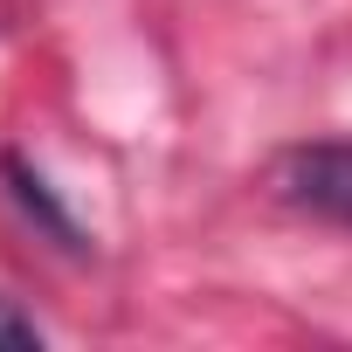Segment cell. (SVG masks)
I'll list each match as a JSON object with an SVG mask.
<instances>
[{"instance_id": "1", "label": "cell", "mask_w": 352, "mask_h": 352, "mask_svg": "<svg viewBox=\"0 0 352 352\" xmlns=\"http://www.w3.org/2000/svg\"><path fill=\"white\" fill-rule=\"evenodd\" d=\"M276 194L318 221L352 228V145H297L276 159Z\"/></svg>"}, {"instance_id": "2", "label": "cell", "mask_w": 352, "mask_h": 352, "mask_svg": "<svg viewBox=\"0 0 352 352\" xmlns=\"http://www.w3.org/2000/svg\"><path fill=\"white\" fill-rule=\"evenodd\" d=\"M0 180H8V194L21 201V214H28V221H42V228H49V235H56L63 249H90V242H83V228L69 221V208H63V201L49 194V180H42L35 166H21V159L8 152V159H0Z\"/></svg>"}, {"instance_id": "3", "label": "cell", "mask_w": 352, "mask_h": 352, "mask_svg": "<svg viewBox=\"0 0 352 352\" xmlns=\"http://www.w3.org/2000/svg\"><path fill=\"white\" fill-rule=\"evenodd\" d=\"M35 345H42V324L0 297V352H35Z\"/></svg>"}]
</instances>
